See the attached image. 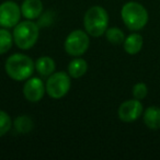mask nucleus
Returning <instances> with one entry per match:
<instances>
[{
	"label": "nucleus",
	"mask_w": 160,
	"mask_h": 160,
	"mask_svg": "<svg viewBox=\"0 0 160 160\" xmlns=\"http://www.w3.org/2000/svg\"><path fill=\"white\" fill-rule=\"evenodd\" d=\"M46 92L44 82L38 77H32L27 79L23 86V96L32 103L40 102Z\"/></svg>",
	"instance_id": "obj_9"
},
{
	"label": "nucleus",
	"mask_w": 160,
	"mask_h": 160,
	"mask_svg": "<svg viewBox=\"0 0 160 160\" xmlns=\"http://www.w3.org/2000/svg\"><path fill=\"white\" fill-rule=\"evenodd\" d=\"M21 13L27 20H34L43 13L42 0H24L21 6Z\"/></svg>",
	"instance_id": "obj_10"
},
{
	"label": "nucleus",
	"mask_w": 160,
	"mask_h": 160,
	"mask_svg": "<svg viewBox=\"0 0 160 160\" xmlns=\"http://www.w3.org/2000/svg\"><path fill=\"white\" fill-rule=\"evenodd\" d=\"M70 76L65 71L52 73L46 81V92L53 99H62L70 90Z\"/></svg>",
	"instance_id": "obj_5"
},
{
	"label": "nucleus",
	"mask_w": 160,
	"mask_h": 160,
	"mask_svg": "<svg viewBox=\"0 0 160 160\" xmlns=\"http://www.w3.org/2000/svg\"><path fill=\"white\" fill-rule=\"evenodd\" d=\"M142 112H144V107H142L140 100L133 99V100L125 101L120 105L118 115L122 122L132 123L138 120L139 116L142 114Z\"/></svg>",
	"instance_id": "obj_8"
},
{
	"label": "nucleus",
	"mask_w": 160,
	"mask_h": 160,
	"mask_svg": "<svg viewBox=\"0 0 160 160\" xmlns=\"http://www.w3.org/2000/svg\"><path fill=\"white\" fill-rule=\"evenodd\" d=\"M22 16L21 8L17 2L12 0H8L0 5V27L5 29L14 28L20 21Z\"/></svg>",
	"instance_id": "obj_7"
},
{
	"label": "nucleus",
	"mask_w": 160,
	"mask_h": 160,
	"mask_svg": "<svg viewBox=\"0 0 160 160\" xmlns=\"http://www.w3.org/2000/svg\"><path fill=\"white\" fill-rule=\"evenodd\" d=\"M121 17L124 24L132 31H139L148 22V12L142 5L134 1L126 2L121 10Z\"/></svg>",
	"instance_id": "obj_4"
},
{
	"label": "nucleus",
	"mask_w": 160,
	"mask_h": 160,
	"mask_svg": "<svg viewBox=\"0 0 160 160\" xmlns=\"http://www.w3.org/2000/svg\"><path fill=\"white\" fill-rule=\"evenodd\" d=\"M35 68V64L29 56L17 53L9 56L6 60L5 69L7 75L16 81L29 79Z\"/></svg>",
	"instance_id": "obj_1"
},
{
	"label": "nucleus",
	"mask_w": 160,
	"mask_h": 160,
	"mask_svg": "<svg viewBox=\"0 0 160 160\" xmlns=\"http://www.w3.org/2000/svg\"><path fill=\"white\" fill-rule=\"evenodd\" d=\"M88 70V62L82 58H75L68 65V73L71 78L82 77Z\"/></svg>",
	"instance_id": "obj_14"
},
{
	"label": "nucleus",
	"mask_w": 160,
	"mask_h": 160,
	"mask_svg": "<svg viewBox=\"0 0 160 160\" xmlns=\"http://www.w3.org/2000/svg\"><path fill=\"white\" fill-rule=\"evenodd\" d=\"M13 127L16 129L17 133L19 134H29L30 132L33 129V121L31 118L27 115H20L14 120Z\"/></svg>",
	"instance_id": "obj_15"
},
{
	"label": "nucleus",
	"mask_w": 160,
	"mask_h": 160,
	"mask_svg": "<svg viewBox=\"0 0 160 160\" xmlns=\"http://www.w3.org/2000/svg\"><path fill=\"white\" fill-rule=\"evenodd\" d=\"M12 127V121L10 115L5 111L0 110V137L5 136Z\"/></svg>",
	"instance_id": "obj_18"
},
{
	"label": "nucleus",
	"mask_w": 160,
	"mask_h": 160,
	"mask_svg": "<svg viewBox=\"0 0 160 160\" xmlns=\"http://www.w3.org/2000/svg\"><path fill=\"white\" fill-rule=\"evenodd\" d=\"M13 35L9 32L8 29H0V55L8 53L13 44Z\"/></svg>",
	"instance_id": "obj_16"
},
{
	"label": "nucleus",
	"mask_w": 160,
	"mask_h": 160,
	"mask_svg": "<svg viewBox=\"0 0 160 160\" xmlns=\"http://www.w3.org/2000/svg\"><path fill=\"white\" fill-rule=\"evenodd\" d=\"M105 38H107V40L113 45L122 44L125 40L124 32L116 27L108 28V30L105 31Z\"/></svg>",
	"instance_id": "obj_17"
},
{
	"label": "nucleus",
	"mask_w": 160,
	"mask_h": 160,
	"mask_svg": "<svg viewBox=\"0 0 160 160\" xmlns=\"http://www.w3.org/2000/svg\"><path fill=\"white\" fill-rule=\"evenodd\" d=\"M144 123L148 128L150 129H159L160 128V108L158 107H149L144 112Z\"/></svg>",
	"instance_id": "obj_12"
},
{
	"label": "nucleus",
	"mask_w": 160,
	"mask_h": 160,
	"mask_svg": "<svg viewBox=\"0 0 160 160\" xmlns=\"http://www.w3.org/2000/svg\"><path fill=\"white\" fill-rule=\"evenodd\" d=\"M109 14L104 8L100 6L91 7L83 17V27L89 35L100 38L108 30Z\"/></svg>",
	"instance_id": "obj_2"
},
{
	"label": "nucleus",
	"mask_w": 160,
	"mask_h": 160,
	"mask_svg": "<svg viewBox=\"0 0 160 160\" xmlns=\"http://www.w3.org/2000/svg\"><path fill=\"white\" fill-rule=\"evenodd\" d=\"M89 44V34L82 30H75L66 38L65 51L68 55L79 57L88 51Z\"/></svg>",
	"instance_id": "obj_6"
},
{
	"label": "nucleus",
	"mask_w": 160,
	"mask_h": 160,
	"mask_svg": "<svg viewBox=\"0 0 160 160\" xmlns=\"http://www.w3.org/2000/svg\"><path fill=\"white\" fill-rule=\"evenodd\" d=\"M53 19H54V13L49 10V11H47L46 13H42L40 17V20H38V27H48V25L52 24V22H53Z\"/></svg>",
	"instance_id": "obj_20"
},
{
	"label": "nucleus",
	"mask_w": 160,
	"mask_h": 160,
	"mask_svg": "<svg viewBox=\"0 0 160 160\" xmlns=\"http://www.w3.org/2000/svg\"><path fill=\"white\" fill-rule=\"evenodd\" d=\"M133 97L134 99L137 100H142L147 97L148 94V88H147L146 83L144 82H138L133 87Z\"/></svg>",
	"instance_id": "obj_19"
},
{
	"label": "nucleus",
	"mask_w": 160,
	"mask_h": 160,
	"mask_svg": "<svg viewBox=\"0 0 160 160\" xmlns=\"http://www.w3.org/2000/svg\"><path fill=\"white\" fill-rule=\"evenodd\" d=\"M142 44H144V40H142V35L137 33H133L124 40L123 47H124V51L127 54H129V55H136V54L142 51Z\"/></svg>",
	"instance_id": "obj_11"
},
{
	"label": "nucleus",
	"mask_w": 160,
	"mask_h": 160,
	"mask_svg": "<svg viewBox=\"0 0 160 160\" xmlns=\"http://www.w3.org/2000/svg\"><path fill=\"white\" fill-rule=\"evenodd\" d=\"M13 41L21 49L32 48L36 44L40 35V27L32 20H25L19 22L13 29Z\"/></svg>",
	"instance_id": "obj_3"
},
{
	"label": "nucleus",
	"mask_w": 160,
	"mask_h": 160,
	"mask_svg": "<svg viewBox=\"0 0 160 160\" xmlns=\"http://www.w3.org/2000/svg\"><path fill=\"white\" fill-rule=\"evenodd\" d=\"M35 69L42 77H49L55 72L56 65L53 58L48 56H42L35 62Z\"/></svg>",
	"instance_id": "obj_13"
}]
</instances>
